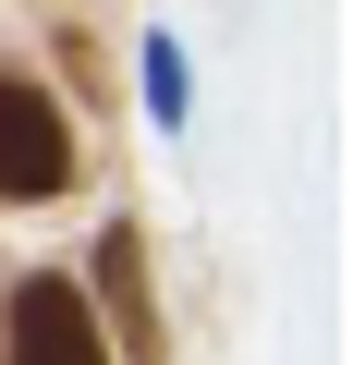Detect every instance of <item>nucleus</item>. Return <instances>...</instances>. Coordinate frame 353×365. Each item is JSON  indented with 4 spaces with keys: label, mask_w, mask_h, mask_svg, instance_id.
<instances>
[{
    "label": "nucleus",
    "mask_w": 353,
    "mask_h": 365,
    "mask_svg": "<svg viewBox=\"0 0 353 365\" xmlns=\"http://www.w3.org/2000/svg\"><path fill=\"white\" fill-rule=\"evenodd\" d=\"M183 110H195V86H183V49H170V37H146V122H158V134H183Z\"/></svg>",
    "instance_id": "4"
},
{
    "label": "nucleus",
    "mask_w": 353,
    "mask_h": 365,
    "mask_svg": "<svg viewBox=\"0 0 353 365\" xmlns=\"http://www.w3.org/2000/svg\"><path fill=\"white\" fill-rule=\"evenodd\" d=\"M86 304H110V353L158 365V304H146V232H134V220L98 232V292H86Z\"/></svg>",
    "instance_id": "3"
},
{
    "label": "nucleus",
    "mask_w": 353,
    "mask_h": 365,
    "mask_svg": "<svg viewBox=\"0 0 353 365\" xmlns=\"http://www.w3.org/2000/svg\"><path fill=\"white\" fill-rule=\"evenodd\" d=\"M61 182H73L61 98H49L25 61H0V195H61Z\"/></svg>",
    "instance_id": "2"
},
{
    "label": "nucleus",
    "mask_w": 353,
    "mask_h": 365,
    "mask_svg": "<svg viewBox=\"0 0 353 365\" xmlns=\"http://www.w3.org/2000/svg\"><path fill=\"white\" fill-rule=\"evenodd\" d=\"M0 341H13V365H110V329H98L86 280H61V268L13 280V317H0Z\"/></svg>",
    "instance_id": "1"
}]
</instances>
